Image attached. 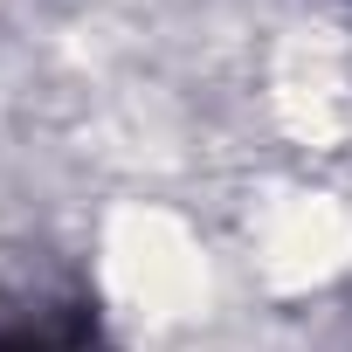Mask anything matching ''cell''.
<instances>
[{
  "mask_svg": "<svg viewBox=\"0 0 352 352\" xmlns=\"http://www.w3.org/2000/svg\"><path fill=\"white\" fill-rule=\"evenodd\" d=\"M0 352H111V338L83 297H28L0 304Z\"/></svg>",
  "mask_w": 352,
  "mask_h": 352,
  "instance_id": "6da1fadb",
  "label": "cell"
}]
</instances>
